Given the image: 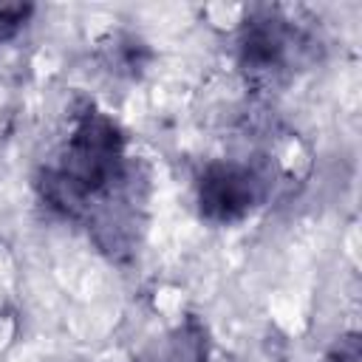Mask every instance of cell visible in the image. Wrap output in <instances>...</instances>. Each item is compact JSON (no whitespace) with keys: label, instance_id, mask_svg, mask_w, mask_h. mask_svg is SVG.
<instances>
[{"label":"cell","instance_id":"6da1fadb","mask_svg":"<svg viewBox=\"0 0 362 362\" xmlns=\"http://www.w3.org/2000/svg\"><path fill=\"white\" fill-rule=\"evenodd\" d=\"M255 178L238 164H215L201 178V209L212 221H235L252 209Z\"/></svg>","mask_w":362,"mask_h":362}]
</instances>
